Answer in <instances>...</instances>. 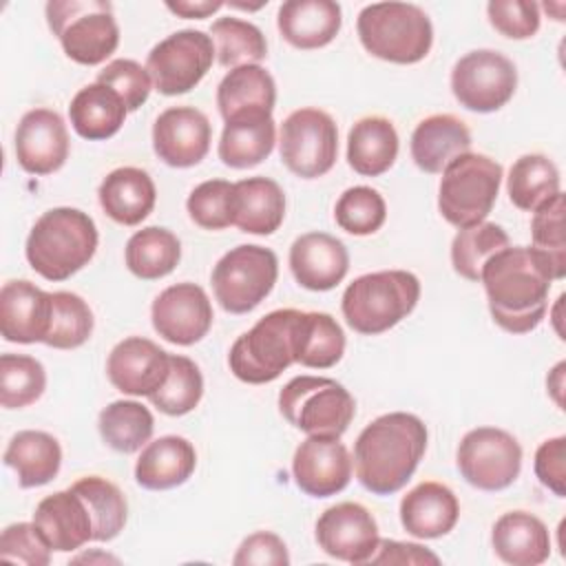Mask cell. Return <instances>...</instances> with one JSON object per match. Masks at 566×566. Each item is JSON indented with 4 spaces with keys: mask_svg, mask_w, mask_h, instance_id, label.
Masks as SVG:
<instances>
[{
    "mask_svg": "<svg viewBox=\"0 0 566 566\" xmlns=\"http://www.w3.org/2000/svg\"><path fill=\"white\" fill-rule=\"evenodd\" d=\"M210 38L214 42L219 64L230 71L245 64H259L268 57L265 35L248 20L232 15L217 18L210 27Z\"/></svg>",
    "mask_w": 566,
    "mask_h": 566,
    "instance_id": "41",
    "label": "cell"
},
{
    "mask_svg": "<svg viewBox=\"0 0 566 566\" xmlns=\"http://www.w3.org/2000/svg\"><path fill=\"white\" fill-rule=\"evenodd\" d=\"M334 219L340 226V230L356 237H365L382 228L387 219V206L378 190L369 186H354L338 197Z\"/></svg>",
    "mask_w": 566,
    "mask_h": 566,
    "instance_id": "46",
    "label": "cell"
},
{
    "mask_svg": "<svg viewBox=\"0 0 566 566\" xmlns=\"http://www.w3.org/2000/svg\"><path fill=\"white\" fill-rule=\"evenodd\" d=\"M345 354V334L334 316L325 312H301L296 321L294 360L303 367L327 369Z\"/></svg>",
    "mask_w": 566,
    "mask_h": 566,
    "instance_id": "36",
    "label": "cell"
},
{
    "mask_svg": "<svg viewBox=\"0 0 566 566\" xmlns=\"http://www.w3.org/2000/svg\"><path fill=\"white\" fill-rule=\"evenodd\" d=\"M360 44L374 57L394 64H416L433 44L429 15L411 2H374L356 20Z\"/></svg>",
    "mask_w": 566,
    "mask_h": 566,
    "instance_id": "5",
    "label": "cell"
},
{
    "mask_svg": "<svg viewBox=\"0 0 566 566\" xmlns=\"http://www.w3.org/2000/svg\"><path fill=\"white\" fill-rule=\"evenodd\" d=\"M53 312L44 345L53 349H75L93 334V312L88 303L73 292H51Z\"/></svg>",
    "mask_w": 566,
    "mask_h": 566,
    "instance_id": "44",
    "label": "cell"
},
{
    "mask_svg": "<svg viewBox=\"0 0 566 566\" xmlns=\"http://www.w3.org/2000/svg\"><path fill=\"white\" fill-rule=\"evenodd\" d=\"M502 184V166L478 153L455 157L438 188V210L455 228H471L486 219Z\"/></svg>",
    "mask_w": 566,
    "mask_h": 566,
    "instance_id": "8",
    "label": "cell"
},
{
    "mask_svg": "<svg viewBox=\"0 0 566 566\" xmlns=\"http://www.w3.org/2000/svg\"><path fill=\"white\" fill-rule=\"evenodd\" d=\"M491 544L495 555L511 566H537L551 555L546 524L528 511H509L493 524Z\"/></svg>",
    "mask_w": 566,
    "mask_h": 566,
    "instance_id": "26",
    "label": "cell"
},
{
    "mask_svg": "<svg viewBox=\"0 0 566 566\" xmlns=\"http://www.w3.org/2000/svg\"><path fill=\"white\" fill-rule=\"evenodd\" d=\"M33 524L40 528L49 546L57 553H71L93 542V520L80 493L73 489L46 495L33 513Z\"/></svg>",
    "mask_w": 566,
    "mask_h": 566,
    "instance_id": "23",
    "label": "cell"
},
{
    "mask_svg": "<svg viewBox=\"0 0 566 566\" xmlns=\"http://www.w3.org/2000/svg\"><path fill=\"white\" fill-rule=\"evenodd\" d=\"M4 464L15 471L22 489L49 484L62 464L60 442L46 431H18L4 451Z\"/></svg>",
    "mask_w": 566,
    "mask_h": 566,
    "instance_id": "32",
    "label": "cell"
},
{
    "mask_svg": "<svg viewBox=\"0 0 566 566\" xmlns=\"http://www.w3.org/2000/svg\"><path fill=\"white\" fill-rule=\"evenodd\" d=\"M97 82L113 88L122 97L126 111H137L148 99L153 86L150 73L139 62L126 57L108 62L97 73Z\"/></svg>",
    "mask_w": 566,
    "mask_h": 566,
    "instance_id": "49",
    "label": "cell"
},
{
    "mask_svg": "<svg viewBox=\"0 0 566 566\" xmlns=\"http://www.w3.org/2000/svg\"><path fill=\"white\" fill-rule=\"evenodd\" d=\"M301 310H274L241 334L228 354L230 371L248 382L263 385L276 380L294 360L296 321Z\"/></svg>",
    "mask_w": 566,
    "mask_h": 566,
    "instance_id": "6",
    "label": "cell"
},
{
    "mask_svg": "<svg viewBox=\"0 0 566 566\" xmlns=\"http://www.w3.org/2000/svg\"><path fill=\"white\" fill-rule=\"evenodd\" d=\"M283 418L307 436L340 438L354 413V396L325 376H296L279 394Z\"/></svg>",
    "mask_w": 566,
    "mask_h": 566,
    "instance_id": "9",
    "label": "cell"
},
{
    "mask_svg": "<svg viewBox=\"0 0 566 566\" xmlns=\"http://www.w3.org/2000/svg\"><path fill=\"white\" fill-rule=\"evenodd\" d=\"M126 268L144 281H155L170 274L181 259L179 239L159 226L137 230L126 243Z\"/></svg>",
    "mask_w": 566,
    "mask_h": 566,
    "instance_id": "37",
    "label": "cell"
},
{
    "mask_svg": "<svg viewBox=\"0 0 566 566\" xmlns=\"http://www.w3.org/2000/svg\"><path fill=\"white\" fill-rule=\"evenodd\" d=\"M340 4L334 0H287L279 7L276 27L296 49H321L340 31Z\"/></svg>",
    "mask_w": 566,
    "mask_h": 566,
    "instance_id": "27",
    "label": "cell"
},
{
    "mask_svg": "<svg viewBox=\"0 0 566 566\" xmlns=\"http://www.w3.org/2000/svg\"><path fill=\"white\" fill-rule=\"evenodd\" d=\"M51 546L33 522H15L2 531L0 557L24 566H46L51 562Z\"/></svg>",
    "mask_w": 566,
    "mask_h": 566,
    "instance_id": "50",
    "label": "cell"
},
{
    "mask_svg": "<svg viewBox=\"0 0 566 566\" xmlns=\"http://www.w3.org/2000/svg\"><path fill=\"white\" fill-rule=\"evenodd\" d=\"M168 11L181 15V18H208L212 13H217L223 2L221 0H177V2H166Z\"/></svg>",
    "mask_w": 566,
    "mask_h": 566,
    "instance_id": "55",
    "label": "cell"
},
{
    "mask_svg": "<svg viewBox=\"0 0 566 566\" xmlns=\"http://www.w3.org/2000/svg\"><path fill=\"white\" fill-rule=\"evenodd\" d=\"M232 188L226 179H208L192 188L186 201L190 219L203 230H223L232 226Z\"/></svg>",
    "mask_w": 566,
    "mask_h": 566,
    "instance_id": "48",
    "label": "cell"
},
{
    "mask_svg": "<svg viewBox=\"0 0 566 566\" xmlns=\"http://www.w3.org/2000/svg\"><path fill=\"white\" fill-rule=\"evenodd\" d=\"M71 489L82 495L91 513L93 542L115 539L124 531V524L128 517V504L124 493L111 480L99 475H86L73 482Z\"/></svg>",
    "mask_w": 566,
    "mask_h": 566,
    "instance_id": "40",
    "label": "cell"
},
{
    "mask_svg": "<svg viewBox=\"0 0 566 566\" xmlns=\"http://www.w3.org/2000/svg\"><path fill=\"white\" fill-rule=\"evenodd\" d=\"M369 564H440V557L420 544L380 539Z\"/></svg>",
    "mask_w": 566,
    "mask_h": 566,
    "instance_id": "54",
    "label": "cell"
},
{
    "mask_svg": "<svg viewBox=\"0 0 566 566\" xmlns=\"http://www.w3.org/2000/svg\"><path fill=\"white\" fill-rule=\"evenodd\" d=\"M126 113L122 97L99 82L80 88L69 106L73 130L88 142L113 137L122 128Z\"/></svg>",
    "mask_w": 566,
    "mask_h": 566,
    "instance_id": "35",
    "label": "cell"
},
{
    "mask_svg": "<svg viewBox=\"0 0 566 566\" xmlns=\"http://www.w3.org/2000/svg\"><path fill=\"white\" fill-rule=\"evenodd\" d=\"M69 157V133L60 113L33 108L15 128V159L31 175H51Z\"/></svg>",
    "mask_w": 566,
    "mask_h": 566,
    "instance_id": "20",
    "label": "cell"
},
{
    "mask_svg": "<svg viewBox=\"0 0 566 566\" xmlns=\"http://www.w3.org/2000/svg\"><path fill=\"white\" fill-rule=\"evenodd\" d=\"M274 142L276 126L272 115H239L223 126L219 159L230 168H252L270 157Z\"/></svg>",
    "mask_w": 566,
    "mask_h": 566,
    "instance_id": "34",
    "label": "cell"
},
{
    "mask_svg": "<svg viewBox=\"0 0 566 566\" xmlns=\"http://www.w3.org/2000/svg\"><path fill=\"white\" fill-rule=\"evenodd\" d=\"M424 449L427 427L418 416L407 411L382 413L356 438V478L374 495H391L411 480Z\"/></svg>",
    "mask_w": 566,
    "mask_h": 566,
    "instance_id": "2",
    "label": "cell"
},
{
    "mask_svg": "<svg viewBox=\"0 0 566 566\" xmlns=\"http://www.w3.org/2000/svg\"><path fill=\"white\" fill-rule=\"evenodd\" d=\"M517 88L515 64L493 49H478L462 55L451 69L453 97L473 113L502 108Z\"/></svg>",
    "mask_w": 566,
    "mask_h": 566,
    "instance_id": "14",
    "label": "cell"
},
{
    "mask_svg": "<svg viewBox=\"0 0 566 566\" xmlns=\"http://www.w3.org/2000/svg\"><path fill=\"white\" fill-rule=\"evenodd\" d=\"M281 161L301 179H316L332 170L338 155V128L321 108H298L281 124Z\"/></svg>",
    "mask_w": 566,
    "mask_h": 566,
    "instance_id": "11",
    "label": "cell"
},
{
    "mask_svg": "<svg viewBox=\"0 0 566 566\" xmlns=\"http://www.w3.org/2000/svg\"><path fill=\"white\" fill-rule=\"evenodd\" d=\"M203 396V376L188 356L170 354V371L166 382L148 396V400L166 416L190 413Z\"/></svg>",
    "mask_w": 566,
    "mask_h": 566,
    "instance_id": "43",
    "label": "cell"
},
{
    "mask_svg": "<svg viewBox=\"0 0 566 566\" xmlns=\"http://www.w3.org/2000/svg\"><path fill=\"white\" fill-rule=\"evenodd\" d=\"M509 248V234L502 226L482 221L471 228H462L451 241V265L453 270L473 283H480L484 263Z\"/></svg>",
    "mask_w": 566,
    "mask_h": 566,
    "instance_id": "42",
    "label": "cell"
},
{
    "mask_svg": "<svg viewBox=\"0 0 566 566\" xmlns=\"http://www.w3.org/2000/svg\"><path fill=\"white\" fill-rule=\"evenodd\" d=\"M398 157V133L387 117L369 115L358 119L347 135V161L365 177L387 172Z\"/></svg>",
    "mask_w": 566,
    "mask_h": 566,
    "instance_id": "33",
    "label": "cell"
},
{
    "mask_svg": "<svg viewBox=\"0 0 566 566\" xmlns=\"http://www.w3.org/2000/svg\"><path fill=\"white\" fill-rule=\"evenodd\" d=\"M95 221L77 208H51L27 237V261L46 281H66L97 250Z\"/></svg>",
    "mask_w": 566,
    "mask_h": 566,
    "instance_id": "3",
    "label": "cell"
},
{
    "mask_svg": "<svg viewBox=\"0 0 566 566\" xmlns=\"http://www.w3.org/2000/svg\"><path fill=\"white\" fill-rule=\"evenodd\" d=\"M290 270L301 287L327 292L345 279L349 254L340 239L327 232H307L290 248Z\"/></svg>",
    "mask_w": 566,
    "mask_h": 566,
    "instance_id": "22",
    "label": "cell"
},
{
    "mask_svg": "<svg viewBox=\"0 0 566 566\" xmlns=\"http://www.w3.org/2000/svg\"><path fill=\"white\" fill-rule=\"evenodd\" d=\"M212 60V38L197 29H181L150 49L146 71L161 95H181L203 80Z\"/></svg>",
    "mask_w": 566,
    "mask_h": 566,
    "instance_id": "13",
    "label": "cell"
},
{
    "mask_svg": "<svg viewBox=\"0 0 566 566\" xmlns=\"http://www.w3.org/2000/svg\"><path fill=\"white\" fill-rule=\"evenodd\" d=\"M460 515L455 493L440 482H420L400 500L405 531L420 539H436L453 531Z\"/></svg>",
    "mask_w": 566,
    "mask_h": 566,
    "instance_id": "25",
    "label": "cell"
},
{
    "mask_svg": "<svg viewBox=\"0 0 566 566\" xmlns=\"http://www.w3.org/2000/svg\"><path fill=\"white\" fill-rule=\"evenodd\" d=\"M279 259L263 245H237L226 252L210 276L214 298L230 314L252 312L274 287Z\"/></svg>",
    "mask_w": 566,
    "mask_h": 566,
    "instance_id": "10",
    "label": "cell"
},
{
    "mask_svg": "<svg viewBox=\"0 0 566 566\" xmlns=\"http://www.w3.org/2000/svg\"><path fill=\"white\" fill-rule=\"evenodd\" d=\"M285 217V195L270 177H248L232 188V223L248 234H272Z\"/></svg>",
    "mask_w": 566,
    "mask_h": 566,
    "instance_id": "30",
    "label": "cell"
},
{
    "mask_svg": "<svg viewBox=\"0 0 566 566\" xmlns=\"http://www.w3.org/2000/svg\"><path fill=\"white\" fill-rule=\"evenodd\" d=\"M458 471L480 491H502L522 471V447L504 429L478 427L464 433L455 453Z\"/></svg>",
    "mask_w": 566,
    "mask_h": 566,
    "instance_id": "12",
    "label": "cell"
},
{
    "mask_svg": "<svg viewBox=\"0 0 566 566\" xmlns=\"http://www.w3.org/2000/svg\"><path fill=\"white\" fill-rule=\"evenodd\" d=\"M491 27L511 40H526L539 31V4L528 0H491L486 4Z\"/></svg>",
    "mask_w": 566,
    "mask_h": 566,
    "instance_id": "51",
    "label": "cell"
},
{
    "mask_svg": "<svg viewBox=\"0 0 566 566\" xmlns=\"http://www.w3.org/2000/svg\"><path fill=\"white\" fill-rule=\"evenodd\" d=\"M464 153H471V133L455 115H429L411 133V159L429 175L442 172Z\"/></svg>",
    "mask_w": 566,
    "mask_h": 566,
    "instance_id": "24",
    "label": "cell"
},
{
    "mask_svg": "<svg viewBox=\"0 0 566 566\" xmlns=\"http://www.w3.org/2000/svg\"><path fill=\"white\" fill-rule=\"evenodd\" d=\"M212 126L195 106H170L153 124L155 155L172 168L197 166L210 150Z\"/></svg>",
    "mask_w": 566,
    "mask_h": 566,
    "instance_id": "18",
    "label": "cell"
},
{
    "mask_svg": "<svg viewBox=\"0 0 566 566\" xmlns=\"http://www.w3.org/2000/svg\"><path fill=\"white\" fill-rule=\"evenodd\" d=\"M276 104L274 77L261 64L237 66L217 88V106L228 122L239 115H272Z\"/></svg>",
    "mask_w": 566,
    "mask_h": 566,
    "instance_id": "31",
    "label": "cell"
},
{
    "mask_svg": "<svg viewBox=\"0 0 566 566\" xmlns=\"http://www.w3.org/2000/svg\"><path fill=\"white\" fill-rule=\"evenodd\" d=\"M292 473L303 493L329 497L349 484L352 458L340 438L307 436L294 451Z\"/></svg>",
    "mask_w": 566,
    "mask_h": 566,
    "instance_id": "17",
    "label": "cell"
},
{
    "mask_svg": "<svg viewBox=\"0 0 566 566\" xmlns=\"http://www.w3.org/2000/svg\"><path fill=\"white\" fill-rule=\"evenodd\" d=\"M506 192L515 208L524 212H535L544 201L562 192L559 170L546 155H522L513 161L509 170Z\"/></svg>",
    "mask_w": 566,
    "mask_h": 566,
    "instance_id": "38",
    "label": "cell"
},
{
    "mask_svg": "<svg viewBox=\"0 0 566 566\" xmlns=\"http://www.w3.org/2000/svg\"><path fill=\"white\" fill-rule=\"evenodd\" d=\"M533 248L542 250L557 274V281L566 276V234H564V195L557 192L544 201L531 221Z\"/></svg>",
    "mask_w": 566,
    "mask_h": 566,
    "instance_id": "47",
    "label": "cell"
},
{
    "mask_svg": "<svg viewBox=\"0 0 566 566\" xmlns=\"http://www.w3.org/2000/svg\"><path fill=\"white\" fill-rule=\"evenodd\" d=\"M535 475L557 497L566 495V438L544 440L535 451Z\"/></svg>",
    "mask_w": 566,
    "mask_h": 566,
    "instance_id": "53",
    "label": "cell"
},
{
    "mask_svg": "<svg viewBox=\"0 0 566 566\" xmlns=\"http://www.w3.org/2000/svg\"><path fill=\"white\" fill-rule=\"evenodd\" d=\"M155 332L172 345H195L212 327V305L197 283H177L157 294L150 307Z\"/></svg>",
    "mask_w": 566,
    "mask_h": 566,
    "instance_id": "15",
    "label": "cell"
},
{
    "mask_svg": "<svg viewBox=\"0 0 566 566\" xmlns=\"http://www.w3.org/2000/svg\"><path fill=\"white\" fill-rule=\"evenodd\" d=\"M316 542L334 559L369 564L380 542L378 524L363 504L340 502L316 520Z\"/></svg>",
    "mask_w": 566,
    "mask_h": 566,
    "instance_id": "16",
    "label": "cell"
},
{
    "mask_svg": "<svg viewBox=\"0 0 566 566\" xmlns=\"http://www.w3.org/2000/svg\"><path fill=\"white\" fill-rule=\"evenodd\" d=\"M197 467L192 442L181 436H161L148 442L135 464V480L148 491H166L184 484Z\"/></svg>",
    "mask_w": 566,
    "mask_h": 566,
    "instance_id": "28",
    "label": "cell"
},
{
    "mask_svg": "<svg viewBox=\"0 0 566 566\" xmlns=\"http://www.w3.org/2000/svg\"><path fill=\"white\" fill-rule=\"evenodd\" d=\"M102 210L122 226L142 223L155 208L157 190L150 175L135 166L115 168L97 190Z\"/></svg>",
    "mask_w": 566,
    "mask_h": 566,
    "instance_id": "29",
    "label": "cell"
},
{
    "mask_svg": "<svg viewBox=\"0 0 566 566\" xmlns=\"http://www.w3.org/2000/svg\"><path fill=\"white\" fill-rule=\"evenodd\" d=\"M420 281L407 270H380L354 279L343 294L345 323L365 336H376L398 325L413 312Z\"/></svg>",
    "mask_w": 566,
    "mask_h": 566,
    "instance_id": "4",
    "label": "cell"
},
{
    "mask_svg": "<svg viewBox=\"0 0 566 566\" xmlns=\"http://www.w3.org/2000/svg\"><path fill=\"white\" fill-rule=\"evenodd\" d=\"M553 281L557 274L551 259L531 245L500 250L480 274L493 321L511 334H526L542 323Z\"/></svg>",
    "mask_w": 566,
    "mask_h": 566,
    "instance_id": "1",
    "label": "cell"
},
{
    "mask_svg": "<svg viewBox=\"0 0 566 566\" xmlns=\"http://www.w3.org/2000/svg\"><path fill=\"white\" fill-rule=\"evenodd\" d=\"M51 292L27 279L7 281L0 290V332L9 343H44L51 325Z\"/></svg>",
    "mask_w": 566,
    "mask_h": 566,
    "instance_id": "21",
    "label": "cell"
},
{
    "mask_svg": "<svg viewBox=\"0 0 566 566\" xmlns=\"http://www.w3.org/2000/svg\"><path fill=\"white\" fill-rule=\"evenodd\" d=\"M232 564L234 566H250V564L285 566L290 564V555H287L285 542L279 535L270 531H256L241 542L237 555L232 557Z\"/></svg>",
    "mask_w": 566,
    "mask_h": 566,
    "instance_id": "52",
    "label": "cell"
},
{
    "mask_svg": "<svg viewBox=\"0 0 566 566\" xmlns=\"http://www.w3.org/2000/svg\"><path fill=\"white\" fill-rule=\"evenodd\" d=\"M46 22L64 53L84 66L104 62L119 44L113 4L104 0H51Z\"/></svg>",
    "mask_w": 566,
    "mask_h": 566,
    "instance_id": "7",
    "label": "cell"
},
{
    "mask_svg": "<svg viewBox=\"0 0 566 566\" xmlns=\"http://www.w3.org/2000/svg\"><path fill=\"white\" fill-rule=\"evenodd\" d=\"M46 387V371L40 360L24 354L0 356V405L22 409L35 402Z\"/></svg>",
    "mask_w": 566,
    "mask_h": 566,
    "instance_id": "45",
    "label": "cell"
},
{
    "mask_svg": "<svg viewBox=\"0 0 566 566\" xmlns=\"http://www.w3.org/2000/svg\"><path fill=\"white\" fill-rule=\"evenodd\" d=\"M170 354L144 336L119 340L106 360V376L128 396H153L168 378Z\"/></svg>",
    "mask_w": 566,
    "mask_h": 566,
    "instance_id": "19",
    "label": "cell"
},
{
    "mask_svg": "<svg viewBox=\"0 0 566 566\" xmlns=\"http://www.w3.org/2000/svg\"><path fill=\"white\" fill-rule=\"evenodd\" d=\"M97 429L102 440L119 453H135L148 444L155 420L148 407L137 400H115L102 409Z\"/></svg>",
    "mask_w": 566,
    "mask_h": 566,
    "instance_id": "39",
    "label": "cell"
}]
</instances>
